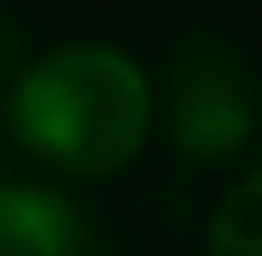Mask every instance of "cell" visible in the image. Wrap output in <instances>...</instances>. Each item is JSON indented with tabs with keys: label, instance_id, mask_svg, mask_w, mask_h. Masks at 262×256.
<instances>
[{
	"label": "cell",
	"instance_id": "obj_1",
	"mask_svg": "<svg viewBox=\"0 0 262 256\" xmlns=\"http://www.w3.org/2000/svg\"><path fill=\"white\" fill-rule=\"evenodd\" d=\"M158 123L146 70L105 41L41 53L12 82V128L41 163L64 175H117L140 157Z\"/></svg>",
	"mask_w": 262,
	"mask_h": 256
},
{
	"label": "cell",
	"instance_id": "obj_2",
	"mask_svg": "<svg viewBox=\"0 0 262 256\" xmlns=\"http://www.w3.org/2000/svg\"><path fill=\"white\" fill-rule=\"evenodd\" d=\"M163 134L192 163H233L256 134V94L239 53L215 35H192L169 58Z\"/></svg>",
	"mask_w": 262,
	"mask_h": 256
},
{
	"label": "cell",
	"instance_id": "obj_3",
	"mask_svg": "<svg viewBox=\"0 0 262 256\" xmlns=\"http://www.w3.org/2000/svg\"><path fill=\"white\" fill-rule=\"evenodd\" d=\"M0 256H88V216L35 180H0Z\"/></svg>",
	"mask_w": 262,
	"mask_h": 256
},
{
	"label": "cell",
	"instance_id": "obj_4",
	"mask_svg": "<svg viewBox=\"0 0 262 256\" xmlns=\"http://www.w3.org/2000/svg\"><path fill=\"white\" fill-rule=\"evenodd\" d=\"M210 256H262V163L215 204Z\"/></svg>",
	"mask_w": 262,
	"mask_h": 256
},
{
	"label": "cell",
	"instance_id": "obj_5",
	"mask_svg": "<svg viewBox=\"0 0 262 256\" xmlns=\"http://www.w3.org/2000/svg\"><path fill=\"white\" fill-rule=\"evenodd\" d=\"M12 64H18V29H12L6 18H0V76H6Z\"/></svg>",
	"mask_w": 262,
	"mask_h": 256
}]
</instances>
